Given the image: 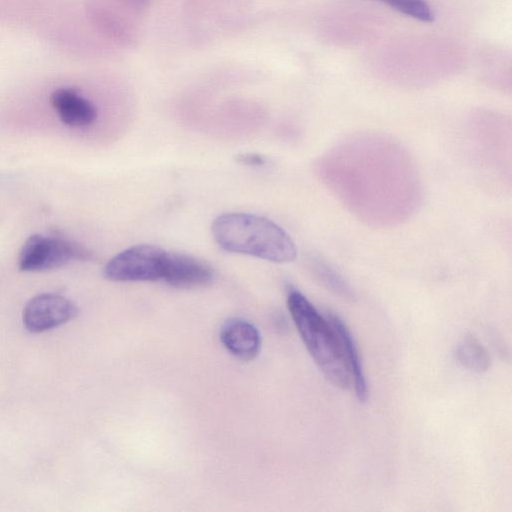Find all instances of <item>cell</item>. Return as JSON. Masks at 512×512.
<instances>
[{"mask_svg": "<svg viewBox=\"0 0 512 512\" xmlns=\"http://www.w3.org/2000/svg\"><path fill=\"white\" fill-rule=\"evenodd\" d=\"M353 140V139H352ZM332 154L327 155L326 165L342 169L327 170L326 177H342L327 180L333 187L339 184L357 181L341 192L339 197L356 211L364 197L370 196L368 204H390L388 197H401L406 202L417 203L418 178L413 165L403 153L401 147L385 140L381 155H372V172L369 155H360L354 140L338 147ZM367 203V201H366ZM410 204V203H409ZM366 205V204H365ZM368 206V205H367Z\"/></svg>", "mask_w": 512, "mask_h": 512, "instance_id": "6da1fadb", "label": "cell"}, {"mask_svg": "<svg viewBox=\"0 0 512 512\" xmlns=\"http://www.w3.org/2000/svg\"><path fill=\"white\" fill-rule=\"evenodd\" d=\"M216 243L230 253L249 255L275 263L296 258L290 236L273 221L248 213H225L211 225Z\"/></svg>", "mask_w": 512, "mask_h": 512, "instance_id": "7a4b0ae2", "label": "cell"}, {"mask_svg": "<svg viewBox=\"0 0 512 512\" xmlns=\"http://www.w3.org/2000/svg\"><path fill=\"white\" fill-rule=\"evenodd\" d=\"M287 306L296 329L313 361L332 385L346 390L351 378L335 328L298 290H289Z\"/></svg>", "mask_w": 512, "mask_h": 512, "instance_id": "3957f363", "label": "cell"}, {"mask_svg": "<svg viewBox=\"0 0 512 512\" xmlns=\"http://www.w3.org/2000/svg\"><path fill=\"white\" fill-rule=\"evenodd\" d=\"M94 254L74 241L60 237L34 234L24 242L18 267L25 272H38L56 269L73 260L89 261Z\"/></svg>", "mask_w": 512, "mask_h": 512, "instance_id": "277c9868", "label": "cell"}, {"mask_svg": "<svg viewBox=\"0 0 512 512\" xmlns=\"http://www.w3.org/2000/svg\"><path fill=\"white\" fill-rule=\"evenodd\" d=\"M169 252L151 244L129 247L105 265L104 276L117 282L163 280Z\"/></svg>", "mask_w": 512, "mask_h": 512, "instance_id": "5b68a950", "label": "cell"}, {"mask_svg": "<svg viewBox=\"0 0 512 512\" xmlns=\"http://www.w3.org/2000/svg\"><path fill=\"white\" fill-rule=\"evenodd\" d=\"M77 313L70 299L54 293L39 294L26 303L23 324L28 331L40 333L72 320Z\"/></svg>", "mask_w": 512, "mask_h": 512, "instance_id": "8992f818", "label": "cell"}, {"mask_svg": "<svg viewBox=\"0 0 512 512\" xmlns=\"http://www.w3.org/2000/svg\"><path fill=\"white\" fill-rule=\"evenodd\" d=\"M214 276L206 262L187 254L169 252L162 281L176 288H195L212 283Z\"/></svg>", "mask_w": 512, "mask_h": 512, "instance_id": "52a82bcc", "label": "cell"}, {"mask_svg": "<svg viewBox=\"0 0 512 512\" xmlns=\"http://www.w3.org/2000/svg\"><path fill=\"white\" fill-rule=\"evenodd\" d=\"M325 314L337 332L355 396L360 403H365L368 398V385L355 339L337 314L331 311H326Z\"/></svg>", "mask_w": 512, "mask_h": 512, "instance_id": "ba28073f", "label": "cell"}, {"mask_svg": "<svg viewBox=\"0 0 512 512\" xmlns=\"http://www.w3.org/2000/svg\"><path fill=\"white\" fill-rule=\"evenodd\" d=\"M50 103L61 121L72 127H84L97 118L96 107L71 88H59L50 96Z\"/></svg>", "mask_w": 512, "mask_h": 512, "instance_id": "9c48e42d", "label": "cell"}, {"mask_svg": "<svg viewBox=\"0 0 512 512\" xmlns=\"http://www.w3.org/2000/svg\"><path fill=\"white\" fill-rule=\"evenodd\" d=\"M220 340L235 357L242 360L255 358L261 347V337L254 325L243 319H230L222 327Z\"/></svg>", "mask_w": 512, "mask_h": 512, "instance_id": "30bf717a", "label": "cell"}, {"mask_svg": "<svg viewBox=\"0 0 512 512\" xmlns=\"http://www.w3.org/2000/svg\"><path fill=\"white\" fill-rule=\"evenodd\" d=\"M456 360L466 369L486 372L491 366V356L485 346L473 335H466L456 346Z\"/></svg>", "mask_w": 512, "mask_h": 512, "instance_id": "8fae6325", "label": "cell"}, {"mask_svg": "<svg viewBox=\"0 0 512 512\" xmlns=\"http://www.w3.org/2000/svg\"><path fill=\"white\" fill-rule=\"evenodd\" d=\"M312 264L317 279L326 289L343 299L354 300L352 287L333 267L321 259L313 260Z\"/></svg>", "mask_w": 512, "mask_h": 512, "instance_id": "7c38bea8", "label": "cell"}, {"mask_svg": "<svg viewBox=\"0 0 512 512\" xmlns=\"http://www.w3.org/2000/svg\"><path fill=\"white\" fill-rule=\"evenodd\" d=\"M422 22H432L434 14L425 0H375Z\"/></svg>", "mask_w": 512, "mask_h": 512, "instance_id": "4fadbf2b", "label": "cell"}, {"mask_svg": "<svg viewBox=\"0 0 512 512\" xmlns=\"http://www.w3.org/2000/svg\"><path fill=\"white\" fill-rule=\"evenodd\" d=\"M235 160L240 164L253 167L263 166L266 163L263 155L251 152L237 154Z\"/></svg>", "mask_w": 512, "mask_h": 512, "instance_id": "5bb4252c", "label": "cell"}]
</instances>
